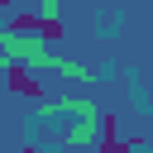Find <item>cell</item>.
<instances>
[{"instance_id":"obj_5","label":"cell","mask_w":153,"mask_h":153,"mask_svg":"<svg viewBox=\"0 0 153 153\" xmlns=\"http://www.w3.org/2000/svg\"><path fill=\"white\" fill-rule=\"evenodd\" d=\"M10 5H14V0H0V10H10Z\"/></svg>"},{"instance_id":"obj_4","label":"cell","mask_w":153,"mask_h":153,"mask_svg":"<svg viewBox=\"0 0 153 153\" xmlns=\"http://www.w3.org/2000/svg\"><path fill=\"white\" fill-rule=\"evenodd\" d=\"M53 10H57V0H43V14H53Z\"/></svg>"},{"instance_id":"obj_2","label":"cell","mask_w":153,"mask_h":153,"mask_svg":"<svg viewBox=\"0 0 153 153\" xmlns=\"http://www.w3.org/2000/svg\"><path fill=\"white\" fill-rule=\"evenodd\" d=\"M38 38H48V43H57V38H67V24H62L57 14H38Z\"/></svg>"},{"instance_id":"obj_1","label":"cell","mask_w":153,"mask_h":153,"mask_svg":"<svg viewBox=\"0 0 153 153\" xmlns=\"http://www.w3.org/2000/svg\"><path fill=\"white\" fill-rule=\"evenodd\" d=\"M5 86L24 100H43V81H33L29 62H5Z\"/></svg>"},{"instance_id":"obj_3","label":"cell","mask_w":153,"mask_h":153,"mask_svg":"<svg viewBox=\"0 0 153 153\" xmlns=\"http://www.w3.org/2000/svg\"><path fill=\"white\" fill-rule=\"evenodd\" d=\"M10 29L14 33H38V14H10Z\"/></svg>"}]
</instances>
